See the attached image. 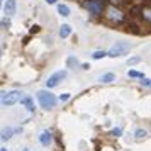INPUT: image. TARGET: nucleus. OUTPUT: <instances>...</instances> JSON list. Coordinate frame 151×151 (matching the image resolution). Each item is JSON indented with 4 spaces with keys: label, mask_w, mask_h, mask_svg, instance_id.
Wrapping results in <instances>:
<instances>
[{
    "label": "nucleus",
    "mask_w": 151,
    "mask_h": 151,
    "mask_svg": "<svg viewBox=\"0 0 151 151\" xmlns=\"http://www.w3.org/2000/svg\"><path fill=\"white\" fill-rule=\"evenodd\" d=\"M36 97H37V102H39V105H41L42 109L51 110L56 105V97L51 92H48V90H39L36 93Z\"/></svg>",
    "instance_id": "nucleus-1"
},
{
    "label": "nucleus",
    "mask_w": 151,
    "mask_h": 151,
    "mask_svg": "<svg viewBox=\"0 0 151 151\" xmlns=\"http://www.w3.org/2000/svg\"><path fill=\"white\" fill-rule=\"evenodd\" d=\"M129 49H131L129 42L119 41V42H116V44H114L109 51H107V56H110V58H119V56L127 55V53H129Z\"/></svg>",
    "instance_id": "nucleus-2"
},
{
    "label": "nucleus",
    "mask_w": 151,
    "mask_h": 151,
    "mask_svg": "<svg viewBox=\"0 0 151 151\" xmlns=\"http://www.w3.org/2000/svg\"><path fill=\"white\" fill-rule=\"evenodd\" d=\"M82 5L87 9L92 15H100L104 12V9H105L104 0H83Z\"/></svg>",
    "instance_id": "nucleus-3"
},
{
    "label": "nucleus",
    "mask_w": 151,
    "mask_h": 151,
    "mask_svg": "<svg viewBox=\"0 0 151 151\" xmlns=\"http://www.w3.org/2000/svg\"><path fill=\"white\" fill-rule=\"evenodd\" d=\"M22 99V93L19 90H10V92H2V105H5V107H10V105H14L17 104L19 100Z\"/></svg>",
    "instance_id": "nucleus-4"
},
{
    "label": "nucleus",
    "mask_w": 151,
    "mask_h": 151,
    "mask_svg": "<svg viewBox=\"0 0 151 151\" xmlns=\"http://www.w3.org/2000/svg\"><path fill=\"white\" fill-rule=\"evenodd\" d=\"M66 75H68V73H66V70H60V71L53 73V75L48 78V82H46V87H48V88H55L56 85L61 82V80H65V78H66Z\"/></svg>",
    "instance_id": "nucleus-5"
},
{
    "label": "nucleus",
    "mask_w": 151,
    "mask_h": 151,
    "mask_svg": "<svg viewBox=\"0 0 151 151\" xmlns=\"http://www.w3.org/2000/svg\"><path fill=\"white\" fill-rule=\"evenodd\" d=\"M107 19L112 21V22H122L124 21V14L117 7H109L107 9Z\"/></svg>",
    "instance_id": "nucleus-6"
},
{
    "label": "nucleus",
    "mask_w": 151,
    "mask_h": 151,
    "mask_svg": "<svg viewBox=\"0 0 151 151\" xmlns=\"http://www.w3.org/2000/svg\"><path fill=\"white\" fill-rule=\"evenodd\" d=\"M15 9H17V2H15V0H7L5 5H4V12L7 15H14Z\"/></svg>",
    "instance_id": "nucleus-7"
},
{
    "label": "nucleus",
    "mask_w": 151,
    "mask_h": 151,
    "mask_svg": "<svg viewBox=\"0 0 151 151\" xmlns=\"http://www.w3.org/2000/svg\"><path fill=\"white\" fill-rule=\"evenodd\" d=\"M39 141H41L42 146H48V144L53 141V137H51V132H49V131H42L41 134H39Z\"/></svg>",
    "instance_id": "nucleus-8"
},
{
    "label": "nucleus",
    "mask_w": 151,
    "mask_h": 151,
    "mask_svg": "<svg viewBox=\"0 0 151 151\" xmlns=\"http://www.w3.org/2000/svg\"><path fill=\"white\" fill-rule=\"evenodd\" d=\"M21 104H22V105H26V109H27L29 110V112H34V102H32V99H31V97H22V99H21Z\"/></svg>",
    "instance_id": "nucleus-9"
},
{
    "label": "nucleus",
    "mask_w": 151,
    "mask_h": 151,
    "mask_svg": "<svg viewBox=\"0 0 151 151\" xmlns=\"http://www.w3.org/2000/svg\"><path fill=\"white\" fill-rule=\"evenodd\" d=\"M70 34H71V27H70L68 24H63L61 27H60V37L61 39H66Z\"/></svg>",
    "instance_id": "nucleus-10"
},
{
    "label": "nucleus",
    "mask_w": 151,
    "mask_h": 151,
    "mask_svg": "<svg viewBox=\"0 0 151 151\" xmlns=\"http://www.w3.org/2000/svg\"><path fill=\"white\" fill-rule=\"evenodd\" d=\"M58 12H60L63 17H68L70 15V7L65 5V4H58Z\"/></svg>",
    "instance_id": "nucleus-11"
},
{
    "label": "nucleus",
    "mask_w": 151,
    "mask_h": 151,
    "mask_svg": "<svg viewBox=\"0 0 151 151\" xmlns=\"http://www.w3.org/2000/svg\"><path fill=\"white\" fill-rule=\"evenodd\" d=\"M114 80H116V75L114 73H104L100 76V82L102 83H110V82H114Z\"/></svg>",
    "instance_id": "nucleus-12"
},
{
    "label": "nucleus",
    "mask_w": 151,
    "mask_h": 151,
    "mask_svg": "<svg viewBox=\"0 0 151 151\" xmlns=\"http://www.w3.org/2000/svg\"><path fill=\"white\" fill-rule=\"evenodd\" d=\"M12 134H14V129H10V127H9V129H5L4 132H2V139H4V141H7V139L12 137Z\"/></svg>",
    "instance_id": "nucleus-13"
},
{
    "label": "nucleus",
    "mask_w": 151,
    "mask_h": 151,
    "mask_svg": "<svg viewBox=\"0 0 151 151\" xmlns=\"http://www.w3.org/2000/svg\"><path fill=\"white\" fill-rule=\"evenodd\" d=\"M127 75L131 76V78H144V75L141 73V71H136V70H129V73Z\"/></svg>",
    "instance_id": "nucleus-14"
},
{
    "label": "nucleus",
    "mask_w": 151,
    "mask_h": 151,
    "mask_svg": "<svg viewBox=\"0 0 151 151\" xmlns=\"http://www.w3.org/2000/svg\"><path fill=\"white\" fill-rule=\"evenodd\" d=\"M143 17H144V19H146L148 22H151V7L143 9Z\"/></svg>",
    "instance_id": "nucleus-15"
},
{
    "label": "nucleus",
    "mask_w": 151,
    "mask_h": 151,
    "mask_svg": "<svg viewBox=\"0 0 151 151\" xmlns=\"http://www.w3.org/2000/svg\"><path fill=\"white\" fill-rule=\"evenodd\" d=\"M104 56H107L105 51H95V53L92 55V58H93V60H100V58H104Z\"/></svg>",
    "instance_id": "nucleus-16"
},
{
    "label": "nucleus",
    "mask_w": 151,
    "mask_h": 151,
    "mask_svg": "<svg viewBox=\"0 0 151 151\" xmlns=\"http://www.w3.org/2000/svg\"><path fill=\"white\" fill-rule=\"evenodd\" d=\"M134 136H136V139H141V137L146 136V131L144 129H137L136 132H134Z\"/></svg>",
    "instance_id": "nucleus-17"
},
{
    "label": "nucleus",
    "mask_w": 151,
    "mask_h": 151,
    "mask_svg": "<svg viewBox=\"0 0 151 151\" xmlns=\"http://www.w3.org/2000/svg\"><path fill=\"white\" fill-rule=\"evenodd\" d=\"M141 85H144V87H148V88H151V80H150V78H146V76H144V78H141Z\"/></svg>",
    "instance_id": "nucleus-18"
},
{
    "label": "nucleus",
    "mask_w": 151,
    "mask_h": 151,
    "mask_svg": "<svg viewBox=\"0 0 151 151\" xmlns=\"http://www.w3.org/2000/svg\"><path fill=\"white\" fill-rule=\"evenodd\" d=\"M110 134H112V136H116V137H119L121 134H122V129H121V127H116V129H112Z\"/></svg>",
    "instance_id": "nucleus-19"
},
{
    "label": "nucleus",
    "mask_w": 151,
    "mask_h": 151,
    "mask_svg": "<svg viewBox=\"0 0 151 151\" xmlns=\"http://www.w3.org/2000/svg\"><path fill=\"white\" fill-rule=\"evenodd\" d=\"M139 60H141V58H137V56L129 58V60H127V65H136V63H139Z\"/></svg>",
    "instance_id": "nucleus-20"
},
{
    "label": "nucleus",
    "mask_w": 151,
    "mask_h": 151,
    "mask_svg": "<svg viewBox=\"0 0 151 151\" xmlns=\"http://www.w3.org/2000/svg\"><path fill=\"white\" fill-rule=\"evenodd\" d=\"M66 100H70V93H63V95H60V102H66Z\"/></svg>",
    "instance_id": "nucleus-21"
},
{
    "label": "nucleus",
    "mask_w": 151,
    "mask_h": 151,
    "mask_svg": "<svg viewBox=\"0 0 151 151\" xmlns=\"http://www.w3.org/2000/svg\"><path fill=\"white\" fill-rule=\"evenodd\" d=\"M46 2H48V4H51V5H53V4H56V0H46Z\"/></svg>",
    "instance_id": "nucleus-22"
},
{
    "label": "nucleus",
    "mask_w": 151,
    "mask_h": 151,
    "mask_svg": "<svg viewBox=\"0 0 151 151\" xmlns=\"http://www.w3.org/2000/svg\"><path fill=\"white\" fill-rule=\"evenodd\" d=\"M0 151H7V150H5V148H2V150H0Z\"/></svg>",
    "instance_id": "nucleus-23"
},
{
    "label": "nucleus",
    "mask_w": 151,
    "mask_h": 151,
    "mask_svg": "<svg viewBox=\"0 0 151 151\" xmlns=\"http://www.w3.org/2000/svg\"><path fill=\"white\" fill-rule=\"evenodd\" d=\"M24 151H29V150H24Z\"/></svg>",
    "instance_id": "nucleus-24"
}]
</instances>
